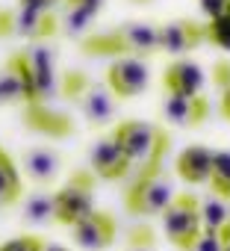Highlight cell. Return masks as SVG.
<instances>
[{
	"label": "cell",
	"instance_id": "obj_1",
	"mask_svg": "<svg viewBox=\"0 0 230 251\" xmlns=\"http://www.w3.org/2000/svg\"><path fill=\"white\" fill-rule=\"evenodd\" d=\"M168 148H171V133L165 127H160L154 154L139 166V172L133 175V180H130V186L124 192V207H127L130 216H142V219L162 216V210L171 204L174 189H171L168 172L162 169Z\"/></svg>",
	"mask_w": 230,
	"mask_h": 251
},
{
	"label": "cell",
	"instance_id": "obj_2",
	"mask_svg": "<svg viewBox=\"0 0 230 251\" xmlns=\"http://www.w3.org/2000/svg\"><path fill=\"white\" fill-rule=\"evenodd\" d=\"M157 33L160 27L154 24H124L115 33H103V36H89L83 39V50L89 56H115V53H130V56H142L148 59L151 53H157Z\"/></svg>",
	"mask_w": 230,
	"mask_h": 251
},
{
	"label": "cell",
	"instance_id": "obj_3",
	"mask_svg": "<svg viewBox=\"0 0 230 251\" xmlns=\"http://www.w3.org/2000/svg\"><path fill=\"white\" fill-rule=\"evenodd\" d=\"M94 186H97V175L92 169H77L68 175V180L53 192V225L62 227H74L83 216H89L94 210Z\"/></svg>",
	"mask_w": 230,
	"mask_h": 251
},
{
	"label": "cell",
	"instance_id": "obj_4",
	"mask_svg": "<svg viewBox=\"0 0 230 251\" xmlns=\"http://www.w3.org/2000/svg\"><path fill=\"white\" fill-rule=\"evenodd\" d=\"M162 230L177 251H195L204 222H201V198L195 192H180L162 210Z\"/></svg>",
	"mask_w": 230,
	"mask_h": 251
},
{
	"label": "cell",
	"instance_id": "obj_5",
	"mask_svg": "<svg viewBox=\"0 0 230 251\" xmlns=\"http://www.w3.org/2000/svg\"><path fill=\"white\" fill-rule=\"evenodd\" d=\"M148 83H151V71L142 56H118L106 68V89L118 100L142 95Z\"/></svg>",
	"mask_w": 230,
	"mask_h": 251
},
{
	"label": "cell",
	"instance_id": "obj_6",
	"mask_svg": "<svg viewBox=\"0 0 230 251\" xmlns=\"http://www.w3.org/2000/svg\"><path fill=\"white\" fill-rule=\"evenodd\" d=\"M109 136L121 145V151H124L136 166H142V163L154 154V145H157V136H160V124L127 118V121L112 124Z\"/></svg>",
	"mask_w": 230,
	"mask_h": 251
},
{
	"label": "cell",
	"instance_id": "obj_7",
	"mask_svg": "<svg viewBox=\"0 0 230 251\" xmlns=\"http://www.w3.org/2000/svg\"><path fill=\"white\" fill-rule=\"evenodd\" d=\"M115 233H118V222H115V216L106 213V210H97V207L71 227L74 242L80 248H86V251H106L115 242Z\"/></svg>",
	"mask_w": 230,
	"mask_h": 251
},
{
	"label": "cell",
	"instance_id": "obj_8",
	"mask_svg": "<svg viewBox=\"0 0 230 251\" xmlns=\"http://www.w3.org/2000/svg\"><path fill=\"white\" fill-rule=\"evenodd\" d=\"M89 166L97 175V180H124V177H130V172H133L136 163L121 151V145L115 142L112 136H103L100 142L92 145Z\"/></svg>",
	"mask_w": 230,
	"mask_h": 251
},
{
	"label": "cell",
	"instance_id": "obj_9",
	"mask_svg": "<svg viewBox=\"0 0 230 251\" xmlns=\"http://www.w3.org/2000/svg\"><path fill=\"white\" fill-rule=\"evenodd\" d=\"M162 118L174 127H186V130H195L209 118V100L204 95H168L165 103H162Z\"/></svg>",
	"mask_w": 230,
	"mask_h": 251
},
{
	"label": "cell",
	"instance_id": "obj_10",
	"mask_svg": "<svg viewBox=\"0 0 230 251\" xmlns=\"http://www.w3.org/2000/svg\"><path fill=\"white\" fill-rule=\"evenodd\" d=\"M204 39V24L186 18V21H171V24H162L160 33H157V48L162 53H171V56H183L189 50H195Z\"/></svg>",
	"mask_w": 230,
	"mask_h": 251
},
{
	"label": "cell",
	"instance_id": "obj_11",
	"mask_svg": "<svg viewBox=\"0 0 230 251\" xmlns=\"http://www.w3.org/2000/svg\"><path fill=\"white\" fill-rule=\"evenodd\" d=\"M77 103H80V109H83V115H86V121L92 124V127H109V124L115 121L118 98L106 89V83L103 86L100 83H89L86 92L77 98Z\"/></svg>",
	"mask_w": 230,
	"mask_h": 251
},
{
	"label": "cell",
	"instance_id": "obj_12",
	"mask_svg": "<svg viewBox=\"0 0 230 251\" xmlns=\"http://www.w3.org/2000/svg\"><path fill=\"white\" fill-rule=\"evenodd\" d=\"M204 80H207L204 68L198 62H192V59H174L162 71V89H165V95H186V98L201 95L204 92Z\"/></svg>",
	"mask_w": 230,
	"mask_h": 251
},
{
	"label": "cell",
	"instance_id": "obj_13",
	"mask_svg": "<svg viewBox=\"0 0 230 251\" xmlns=\"http://www.w3.org/2000/svg\"><path fill=\"white\" fill-rule=\"evenodd\" d=\"M30 56V68H33V83H36V95L39 103H50V98L59 92V77H56V56L47 45H36L27 50Z\"/></svg>",
	"mask_w": 230,
	"mask_h": 251
},
{
	"label": "cell",
	"instance_id": "obj_14",
	"mask_svg": "<svg viewBox=\"0 0 230 251\" xmlns=\"http://www.w3.org/2000/svg\"><path fill=\"white\" fill-rule=\"evenodd\" d=\"M212 157L215 151L207 148V145H189L177 154L174 160V172L183 183L189 186H198V183H207L209 180V169H212Z\"/></svg>",
	"mask_w": 230,
	"mask_h": 251
},
{
	"label": "cell",
	"instance_id": "obj_15",
	"mask_svg": "<svg viewBox=\"0 0 230 251\" xmlns=\"http://www.w3.org/2000/svg\"><path fill=\"white\" fill-rule=\"evenodd\" d=\"M24 118H27V124H30V130L45 133V136H50V139H65V136L74 133L71 118H68L65 112L50 109L47 103H30V106H24Z\"/></svg>",
	"mask_w": 230,
	"mask_h": 251
},
{
	"label": "cell",
	"instance_id": "obj_16",
	"mask_svg": "<svg viewBox=\"0 0 230 251\" xmlns=\"http://www.w3.org/2000/svg\"><path fill=\"white\" fill-rule=\"evenodd\" d=\"M21 166H24V172L30 175V180H36V183H50V180H56L59 172H62V157H59L56 148L36 145V148L24 151Z\"/></svg>",
	"mask_w": 230,
	"mask_h": 251
},
{
	"label": "cell",
	"instance_id": "obj_17",
	"mask_svg": "<svg viewBox=\"0 0 230 251\" xmlns=\"http://www.w3.org/2000/svg\"><path fill=\"white\" fill-rule=\"evenodd\" d=\"M21 195H24V183H21L18 166H15V160L3 148H0V207L18 204Z\"/></svg>",
	"mask_w": 230,
	"mask_h": 251
},
{
	"label": "cell",
	"instance_id": "obj_18",
	"mask_svg": "<svg viewBox=\"0 0 230 251\" xmlns=\"http://www.w3.org/2000/svg\"><path fill=\"white\" fill-rule=\"evenodd\" d=\"M207 183L212 195H218L221 201H230V151H215Z\"/></svg>",
	"mask_w": 230,
	"mask_h": 251
},
{
	"label": "cell",
	"instance_id": "obj_19",
	"mask_svg": "<svg viewBox=\"0 0 230 251\" xmlns=\"http://www.w3.org/2000/svg\"><path fill=\"white\" fill-rule=\"evenodd\" d=\"M9 103H27V98H24V83L18 71L6 62V68L0 71V106H9Z\"/></svg>",
	"mask_w": 230,
	"mask_h": 251
},
{
	"label": "cell",
	"instance_id": "obj_20",
	"mask_svg": "<svg viewBox=\"0 0 230 251\" xmlns=\"http://www.w3.org/2000/svg\"><path fill=\"white\" fill-rule=\"evenodd\" d=\"M201 222L204 227H221L230 222V201H221L218 195H209L201 201Z\"/></svg>",
	"mask_w": 230,
	"mask_h": 251
},
{
	"label": "cell",
	"instance_id": "obj_21",
	"mask_svg": "<svg viewBox=\"0 0 230 251\" xmlns=\"http://www.w3.org/2000/svg\"><path fill=\"white\" fill-rule=\"evenodd\" d=\"M53 195L50 192H36L24 201V219L27 222H53Z\"/></svg>",
	"mask_w": 230,
	"mask_h": 251
},
{
	"label": "cell",
	"instance_id": "obj_22",
	"mask_svg": "<svg viewBox=\"0 0 230 251\" xmlns=\"http://www.w3.org/2000/svg\"><path fill=\"white\" fill-rule=\"evenodd\" d=\"M204 39L230 53V9L224 15L212 18V21H204Z\"/></svg>",
	"mask_w": 230,
	"mask_h": 251
},
{
	"label": "cell",
	"instance_id": "obj_23",
	"mask_svg": "<svg viewBox=\"0 0 230 251\" xmlns=\"http://www.w3.org/2000/svg\"><path fill=\"white\" fill-rule=\"evenodd\" d=\"M59 24H62V30H65L68 36L83 39V36L89 33V27L94 24V15H92V12H86V9H80V6H68Z\"/></svg>",
	"mask_w": 230,
	"mask_h": 251
},
{
	"label": "cell",
	"instance_id": "obj_24",
	"mask_svg": "<svg viewBox=\"0 0 230 251\" xmlns=\"http://www.w3.org/2000/svg\"><path fill=\"white\" fill-rule=\"evenodd\" d=\"M45 245H47L45 236H39V233H21V236L3 242V245H0V251H42Z\"/></svg>",
	"mask_w": 230,
	"mask_h": 251
},
{
	"label": "cell",
	"instance_id": "obj_25",
	"mask_svg": "<svg viewBox=\"0 0 230 251\" xmlns=\"http://www.w3.org/2000/svg\"><path fill=\"white\" fill-rule=\"evenodd\" d=\"M89 83H92V80H89L83 71H68V74L62 77V83H59V86H62L59 92H62L68 100H77V98L86 92V86H89Z\"/></svg>",
	"mask_w": 230,
	"mask_h": 251
},
{
	"label": "cell",
	"instance_id": "obj_26",
	"mask_svg": "<svg viewBox=\"0 0 230 251\" xmlns=\"http://www.w3.org/2000/svg\"><path fill=\"white\" fill-rule=\"evenodd\" d=\"M154 239H157V236H154V230H151L148 225H136V227L130 230V242H127V248H139V245H157Z\"/></svg>",
	"mask_w": 230,
	"mask_h": 251
},
{
	"label": "cell",
	"instance_id": "obj_27",
	"mask_svg": "<svg viewBox=\"0 0 230 251\" xmlns=\"http://www.w3.org/2000/svg\"><path fill=\"white\" fill-rule=\"evenodd\" d=\"M221 248H224V245H221L218 230H215V227H204V233H201V239H198L195 251H221Z\"/></svg>",
	"mask_w": 230,
	"mask_h": 251
},
{
	"label": "cell",
	"instance_id": "obj_28",
	"mask_svg": "<svg viewBox=\"0 0 230 251\" xmlns=\"http://www.w3.org/2000/svg\"><path fill=\"white\" fill-rule=\"evenodd\" d=\"M198 6H201L204 18L212 21V18H218V15H224L230 9V0H198Z\"/></svg>",
	"mask_w": 230,
	"mask_h": 251
},
{
	"label": "cell",
	"instance_id": "obj_29",
	"mask_svg": "<svg viewBox=\"0 0 230 251\" xmlns=\"http://www.w3.org/2000/svg\"><path fill=\"white\" fill-rule=\"evenodd\" d=\"M212 83H215L218 89H227V86H230V62H227V59L215 62V68H212Z\"/></svg>",
	"mask_w": 230,
	"mask_h": 251
},
{
	"label": "cell",
	"instance_id": "obj_30",
	"mask_svg": "<svg viewBox=\"0 0 230 251\" xmlns=\"http://www.w3.org/2000/svg\"><path fill=\"white\" fill-rule=\"evenodd\" d=\"M62 0H18L21 9H36V12H53Z\"/></svg>",
	"mask_w": 230,
	"mask_h": 251
},
{
	"label": "cell",
	"instance_id": "obj_31",
	"mask_svg": "<svg viewBox=\"0 0 230 251\" xmlns=\"http://www.w3.org/2000/svg\"><path fill=\"white\" fill-rule=\"evenodd\" d=\"M6 36H15V12L0 9V39H6Z\"/></svg>",
	"mask_w": 230,
	"mask_h": 251
},
{
	"label": "cell",
	"instance_id": "obj_32",
	"mask_svg": "<svg viewBox=\"0 0 230 251\" xmlns=\"http://www.w3.org/2000/svg\"><path fill=\"white\" fill-rule=\"evenodd\" d=\"M65 3H68V6H80V9H86V12H92V15L97 18L106 0H65Z\"/></svg>",
	"mask_w": 230,
	"mask_h": 251
},
{
	"label": "cell",
	"instance_id": "obj_33",
	"mask_svg": "<svg viewBox=\"0 0 230 251\" xmlns=\"http://www.w3.org/2000/svg\"><path fill=\"white\" fill-rule=\"evenodd\" d=\"M218 109H221V118L230 121V86L221 89V106H218Z\"/></svg>",
	"mask_w": 230,
	"mask_h": 251
},
{
	"label": "cell",
	"instance_id": "obj_34",
	"mask_svg": "<svg viewBox=\"0 0 230 251\" xmlns=\"http://www.w3.org/2000/svg\"><path fill=\"white\" fill-rule=\"evenodd\" d=\"M218 236H221V245H224L221 251H230V222L218 227Z\"/></svg>",
	"mask_w": 230,
	"mask_h": 251
},
{
	"label": "cell",
	"instance_id": "obj_35",
	"mask_svg": "<svg viewBox=\"0 0 230 251\" xmlns=\"http://www.w3.org/2000/svg\"><path fill=\"white\" fill-rule=\"evenodd\" d=\"M127 251H157V245H139V248H127Z\"/></svg>",
	"mask_w": 230,
	"mask_h": 251
},
{
	"label": "cell",
	"instance_id": "obj_36",
	"mask_svg": "<svg viewBox=\"0 0 230 251\" xmlns=\"http://www.w3.org/2000/svg\"><path fill=\"white\" fill-rule=\"evenodd\" d=\"M42 251H68V248H62V245H50V242H47V245H45Z\"/></svg>",
	"mask_w": 230,
	"mask_h": 251
}]
</instances>
